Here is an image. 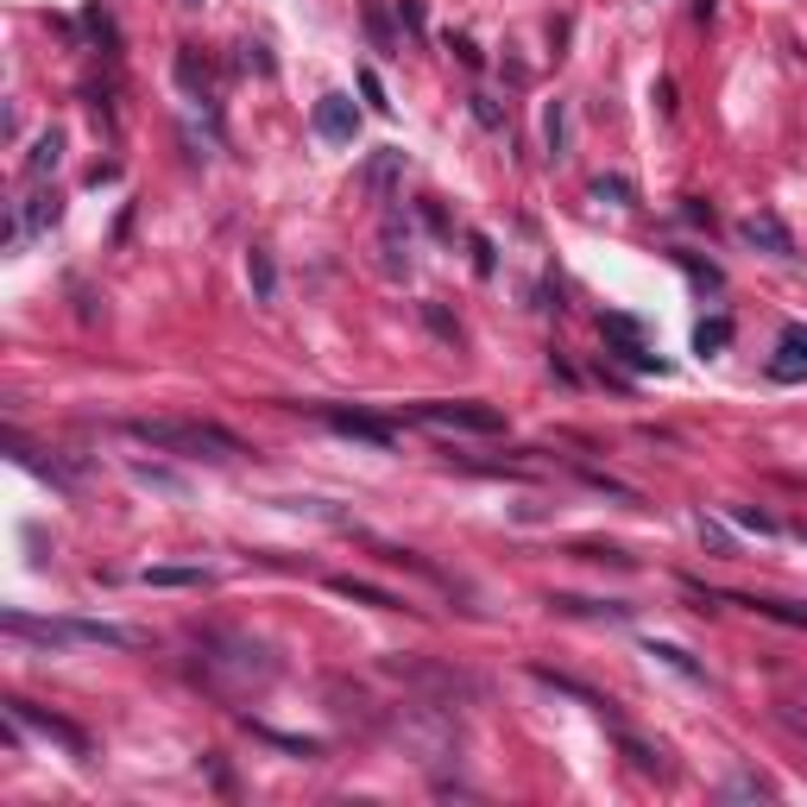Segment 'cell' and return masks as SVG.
<instances>
[{
	"label": "cell",
	"mask_w": 807,
	"mask_h": 807,
	"mask_svg": "<svg viewBox=\"0 0 807 807\" xmlns=\"http://www.w3.org/2000/svg\"><path fill=\"white\" fill-rule=\"evenodd\" d=\"M196 681L221 701H240V694H259L277 681V656L259 644V637H240V630H202L196 637Z\"/></svg>",
	"instance_id": "1"
},
{
	"label": "cell",
	"mask_w": 807,
	"mask_h": 807,
	"mask_svg": "<svg viewBox=\"0 0 807 807\" xmlns=\"http://www.w3.org/2000/svg\"><path fill=\"white\" fill-rule=\"evenodd\" d=\"M378 731L398 745L410 763H423V770H442V763H454L461 757V719H454V706H442V701H404V706H391L385 719H378Z\"/></svg>",
	"instance_id": "2"
},
{
	"label": "cell",
	"mask_w": 807,
	"mask_h": 807,
	"mask_svg": "<svg viewBox=\"0 0 807 807\" xmlns=\"http://www.w3.org/2000/svg\"><path fill=\"white\" fill-rule=\"evenodd\" d=\"M133 442H146L158 454H183V461H240L247 442L221 423H183V417H133L126 423Z\"/></svg>",
	"instance_id": "3"
},
{
	"label": "cell",
	"mask_w": 807,
	"mask_h": 807,
	"mask_svg": "<svg viewBox=\"0 0 807 807\" xmlns=\"http://www.w3.org/2000/svg\"><path fill=\"white\" fill-rule=\"evenodd\" d=\"M378 669H385L391 681H404L410 694H423V701H442V706H454V713H461V706H479V701H486V681L467 675V669H454V662H435V656H404V650H398V656H385Z\"/></svg>",
	"instance_id": "4"
},
{
	"label": "cell",
	"mask_w": 807,
	"mask_h": 807,
	"mask_svg": "<svg viewBox=\"0 0 807 807\" xmlns=\"http://www.w3.org/2000/svg\"><path fill=\"white\" fill-rule=\"evenodd\" d=\"M410 423H423V429H461V435H499L504 429V410H492V404H410L404 410Z\"/></svg>",
	"instance_id": "5"
},
{
	"label": "cell",
	"mask_w": 807,
	"mask_h": 807,
	"mask_svg": "<svg viewBox=\"0 0 807 807\" xmlns=\"http://www.w3.org/2000/svg\"><path fill=\"white\" fill-rule=\"evenodd\" d=\"M612 726V738H618V751H625V763L637 770V776H656V782H669L675 776V763H669V751L662 745H650V738H637L630 726H618V719H605Z\"/></svg>",
	"instance_id": "6"
},
{
	"label": "cell",
	"mask_w": 807,
	"mask_h": 807,
	"mask_svg": "<svg viewBox=\"0 0 807 807\" xmlns=\"http://www.w3.org/2000/svg\"><path fill=\"white\" fill-rule=\"evenodd\" d=\"M738 240L757 252H770V259H795V234L782 227V215H770V208H757V215H745L738 221Z\"/></svg>",
	"instance_id": "7"
},
{
	"label": "cell",
	"mask_w": 807,
	"mask_h": 807,
	"mask_svg": "<svg viewBox=\"0 0 807 807\" xmlns=\"http://www.w3.org/2000/svg\"><path fill=\"white\" fill-rule=\"evenodd\" d=\"M404 183V151L398 146H378L373 158H366V171H360V196L366 202H391Z\"/></svg>",
	"instance_id": "8"
},
{
	"label": "cell",
	"mask_w": 807,
	"mask_h": 807,
	"mask_svg": "<svg viewBox=\"0 0 807 807\" xmlns=\"http://www.w3.org/2000/svg\"><path fill=\"white\" fill-rule=\"evenodd\" d=\"M328 429H341V435H353V442H373V448H391L398 435H391V423H378V417H366V410H341V404H322L316 410Z\"/></svg>",
	"instance_id": "9"
},
{
	"label": "cell",
	"mask_w": 807,
	"mask_h": 807,
	"mask_svg": "<svg viewBox=\"0 0 807 807\" xmlns=\"http://www.w3.org/2000/svg\"><path fill=\"white\" fill-rule=\"evenodd\" d=\"M7 713H13V719H20V726H38V731H45V738H57V745H64V751H76V757H89V738H82V731H76L70 719H57V713H38V706H32V701H20V694H13V701H7Z\"/></svg>",
	"instance_id": "10"
},
{
	"label": "cell",
	"mask_w": 807,
	"mask_h": 807,
	"mask_svg": "<svg viewBox=\"0 0 807 807\" xmlns=\"http://www.w3.org/2000/svg\"><path fill=\"white\" fill-rule=\"evenodd\" d=\"M316 133H322L328 146H348L353 133H360V107L348 95H322L316 101Z\"/></svg>",
	"instance_id": "11"
},
{
	"label": "cell",
	"mask_w": 807,
	"mask_h": 807,
	"mask_svg": "<svg viewBox=\"0 0 807 807\" xmlns=\"http://www.w3.org/2000/svg\"><path fill=\"white\" fill-rule=\"evenodd\" d=\"M0 625H7V637H32V644H45V650H64V644H76L70 618H25V612H7Z\"/></svg>",
	"instance_id": "12"
},
{
	"label": "cell",
	"mask_w": 807,
	"mask_h": 807,
	"mask_svg": "<svg viewBox=\"0 0 807 807\" xmlns=\"http://www.w3.org/2000/svg\"><path fill=\"white\" fill-rule=\"evenodd\" d=\"M530 681H543V687H555V694H568V701H580V706H593L600 719H618L612 713V701L605 694H593L587 681H575V675H561V669H549V662H530Z\"/></svg>",
	"instance_id": "13"
},
{
	"label": "cell",
	"mask_w": 807,
	"mask_h": 807,
	"mask_svg": "<svg viewBox=\"0 0 807 807\" xmlns=\"http://www.w3.org/2000/svg\"><path fill=\"white\" fill-rule=\"evenodd\" d=\"M177 82H183V95L215 101V64L202 57V45H177Z\"/></svg>",
	"instance_id": "14"
},
{
	"label": "cell",
	"mask_w": 807,
	"mask_h": 807,
	"mask_svg": "<svg viewBox=\"0 0 807 807\" xmlns=\"http://www.w3.org/2000/svg\"><path fill=\"white\" fill-rule=\"evenodd\" d=\"M57 164H64V133H57V126H45V133L32 139V151H25V171H20L25 190H38V183L57 171Z\"/></svg>",
	"instance_id": "15"
},
{
	"label": "cell",
	"mask_w": 807,
	"mask_h": 807,
	"mask_svg": "<svg viewBox=\"0 0 807 807\" xmlns=\"http://www.w3.org/2000/svg\"><path fill=\"white\" fill-rule=\"evenodd\" d=\"M770 373H776V378H807V328H802V322H788V328H782V341H776V360H770Z\"/></svg>",
	"instance_id": "16"
},
{
	"label": "cell",
	"mask_w": 807,
	"mask_h": 807,
	"mask_svg": "<svg viewBox=\"0 0 807 807\" xmlns=\"http://www.w3.org/2000/svg\"><path fill=\"white\" fill-rule=\"evenodd\" d=\"M378 265H385V277H410V234H404L398 215H391L385 234H378Z\"/></svg>",
	"instance_id": "17"
},
{
	"label": "cell",
	"mask_w": 807,
	"mask_h": 807,
	"mask_svg": "<svg viewBox=\"0 0 807 807\" xmlns=\"http://www.w3.org/2000/svg\"><path fill=\"white\" fill-rule=\"evenodd\" d=\"M341 600H360V605H378V612H404V600L398 593H385V587H373V580H353V575H334L328 580Z\"/></svg>",
	"instance_id": "18"
},
{
	"label": "cell",
	"mask_w": 807,
	"mask_h": 807,
	"mask_svg": "<svg viewBox=\"0 0 807 807\" xmlns=\"http://www.w3.org/2000/svg\"><path fill=\"white\" fill-rule=\"evenodd\" d=\"M555 612H568V618H630V605L618 600H580V593H549Z\"/></svg>",
	"instance_id": "19"
},
{
	"label": "cell",
	"mask_w": 807,
	"mask_h": 807,
	"mask_svg": "<svg viewBox=\"0 0 807 807\" xmlns=\"http://www.w3.org/2000/svg\"><path fill=\"white\" fill-rule=\"evenodd\" d=\"M719 795H726V802H776V782L757 776V770H731V776L719 782Z\"/></svg>",
	"instance_id": "20"
},
{
	"label": "cell",
	"mask_w": 807,
	"mask_h": 807,
	"mask_svg": "<svg viewBox=\"0 0 807 807\" xmlns=\"http://www.w3.org/2000/svg\"><path fill=\"white\" fill-rule=\"evenodd\" d=\"M247 277H252V297H259V303L277 297V265H272V252H265V247L247 252Z\"/></svg>",
	"instance_id": "21"
},
{
	"label": "cell",
	"mask_w": 807,
	"mask_h": 807,
	"mask_svg": "<svg viewBox=\"0 0 807 807\" xmlns=\"http://www.w3.org/2000/svg\"><path fill=\"white\" fill-rule=\"evenodd\" d=\"M644 656L669 662V669H675V675H687V681H706V669H701V662H694L687 650H681V644H662V637H650V644H644Z\"/></svg>",
	"instance_id": "22"
},
{
	"label": "cell",
	"mask_w": 807,
	"mask_h": 807,
	"mask_svg": "<svg viewBox=\"0 0 807 807\" xmlns=\"http://www.w3.org/2000/svg\"><path fill=\"white\" fill-rule=\"evenodd\" d=\"M252 738H265V745H277V751H291V757H322V745L316 738H291V731H272V726H259V719H247Z\"/></svg>",
	"instance_id": "23"
},
{
	"label": "cell",
	"mask_w": 807,
	"mask_h": 807,
	"mask_svg": "<svg viewBox=\"0 0 807 807\" xmlns=\"http://www.w3.org/2000/svg\"><path fill=\"white\" fill-rule=\"evenodd\" d=\"M208 568H146V587H208Z\"/></svg>",
	"instance_id": "24"
},
{
	"label": "cell",
	"mask_w": 807,
	"mask_h": 807,
	"mask_svg": "<svg viewBox=\"0 0 807 807\" xmlns=\"http://www.w3.org/2000/svg\"><path fill=\"white\" fill-rule=\"evenodd\" d=\"M726 341H731V322H726V316H713V322L694 328V353H719Z\"/></svg>",
	"instance_id": "25"
},
{
	"label": "cell",
	"mask_w": 807,
	"mask_h": 807,
	"mask_svg": "<svg viewBox=\"0 0 807 807\" xmlns=\"http://www.w3.org/2000/svg\"><path fill=\"white\" fill-rule=\"evenodd\" d=\"M543 133H549V158H561V151H568V107H561V101L543 114Z\"/></svg>",
	"instance_id": "26"
},
{
	"label": "cell",
	"mask_w": 807,
	"mask_h": 807,
	"mask_svg": "<svg viewBox=\"0 0 807 807\" xmlns=\"http://www.w3.org/2000/svg\"><path fill=\"white\" fill-rule=\"evenodd\" d=\"M593 196H600V202H618V208H625V202H637V190H630L625 177H593Z\"/></svg>",
	"instance_id": "27"
},
{
	"label": "cell",
	"mask_w": 807,
	"mask_h": 807,
	"mask_svg": "<svg viewBox=\"0 0 807 807\" xmlns=\"http://www.w3.org/2000/svg\"><path fill=\"white\" fill-rule=\"evenodd\" d=\"M366 32H373V45H378V50L398 45V38H391V20H385V7H378V0H366Z\"/></svg>",
	"instance_id": "28"
},
{
	"label": "cell",
	"mask_w": 807,
	"mask_h": 807,
	"mask_svg": "<svg viewBox=\"0 0 807 807\" xmlns=\"http://www.w3.org/2000/svg\"><path fill=\"white\" fill-rule=\"evenodd\" d=\"M423 322L435 328V334H442L448 348H454V341H461V322H454V316H448V309H442V303H423Z\"/></svg>",
	"instance_id": "29"
},
{
	"label": "cell",
	"mask_w": 807,
	"mask_h": 807,
	"mask_svg": "<svg viewBox=\"0 0 807 807\" xmlns=\"http://www.w3.org/2000/svg\"><path fill=\"white\" fill-rule=\"evenodd\" d=\"M675 259H681V265H687V272H694V277H701L706 291H719V284H726V272H719V265H706L701 252H675Z\"/></svg>",
	"instance_id": "30"
},
{
	"label": "cell",
	"mask_w": 807,
	"mask_h": 807,
	"mask_svg": "<svg viewBox=\"0 0 807 807\" xmlns=\"http://www.w3.org/2000/svg\"><path fill=\"white\" fill-rule=\"evenodd\" d=\"M580 479H587V486H600V492H612V499H625V504H637V492H630L625 479H612V474H593V467H580Z\"/></svg>",
	"instance_id": "31"
},
{
	"label": "cell",
	"mask_w": 807,
	"mask_h": 807,
	"mask_svg": "<svg viewBox=\"0 0 807 807\" xmlns=\"http://www.w3.org/2000/svg\"><path fill=\"white\" fill-rule=\"evenodd\" d=\"M580 561H612V568H637V561H630V555L625 549H612V543H605V549H600V543H580Z\"/></svg>",
	"instance_id": "32"
},
{
	"label": "cell",
	"mask_w": 807,
	"mask_h": 807,
	"mask_svg": "<svg viewBox=\"0 0 807 807\" xmlns=\"http://www.w3.org/2000/svg\"><path fill=\"white\" fill-rule=\"evenodd\" d=\"M398 25L410 32V38H423L429 20H423V0H398Z\"/></svg>",
	"instance_id": "33"
},
{
	"label": "cell",
	"mask_w": 807,
	"mask_h": 807,
	"mask_svg": "<svg viewBox=\"0 0 807 807\" xmlns=\"http://www.w3.org/2000/svg\"><path fill=\"white\" fill-rule=\"evenodd\" d=\"M240 64H247V70H259V76H272V50L259 45V38H247V45H240Z\"/></svg>",
	"instance_id": "34"
},
{
	"label": "cell",
	"mask_w": 807,
	"mask_h": 807,
	"mask_svg": "<svg viewBox=\"0 0 807 807\" xmlns=\"http://www.w3.org/2000/svg\"><path fill=\"white\" fill-rule=\"evenodd\" d=\"M474 121H479V126H492V133H499V126H504V107H499V101H492V95H474Z\"/></svg>",
	"instance_id": "35"
},
{
	"label": "cell",
	"mask_w": 807,
	"mask_h": 807,
	"mask_svg": "<svg viewBox=\"0 0 807 807\" xmlns=\"http://www.w3.org/2000/svg\"><path fill=\"white\" fill-rule=\"evenodd\" d=\"M731 518H738L745 530H757V536H770V530H776V518H763V511H751V504H738Z\"/></svg>",
	"instance_id": "36"
},
{
	"label": "cell",
	"mask_w": 807,
	"mask_h": 807,
	"mask_svg": "<svg viewBox=\"0 0 807 807\" xmlns=\"http://www.w3.org/2000/svg\"><path fill=\"white\" fill-rule=\"evenodd\" d=\"M360 95L373 101L378 114H391V101H385V89H378V76H373V70H360Z\"/></svg>",
	"instance_id": "37"
},
{
	"label": "cell",
	"mask_w": 807,
	"mask_h": 807,
	"mask_svg": "<svg viewBox=\"0 0 807 807\" xmlns=\"http://www.w3.org/2000/svg\"><path fill=\"white\" fill-rule=\"evenodd\" d=\"M776 719H782V726H788V731H795V738L807 745V713H795V706H776Z\"/></svg>",
	"instance_id": "38"
},
{
	"label": "cell",
	"mask_w": 807,
	"mask_h": 807,
	"mask_svg": "<svg viewBox=\"0 0 807 807\" xmlns=\"http://www.w3.org/2000/svg\"><path fill=\"white\" fill-rule=\"evenodd\" d=\"M448 50L467 64V70H479V50H474V38H448Z\"/></svg>",
	"instance_id": "39"
},
{
	"label": "cell",
	"mask_w": 807,
	"mask_h": 807,
	"mask_svg": "<svg viewBox=\"0 0 807 807\" xmlns=\"http://www.w3.org/2000/svg\"><path fill=\"white\" fill-rule=\"evenodd\" d=\"M474 265L479 272H492V240H486V234H474Z\"/></svg>",
	"instance_id": "40"
},
{
	"label": "cell",
	"mask_w": 807,
	"mask_h": 807,
	"mask_svg": "<svg viewBox=\"0 0 807 807\" xmlns=\"http://www.w3.org/2000/svg\"><path fill=\"white\" fill-rule=\"evenodd\" d=\"M681 215H687V221H694V227H713V208H706V202H687Z\"/></svg>",
	"instance_id": "41"
},
{
	"label": "cell",
	"mask_w": 807,
	"mask_h": 807,
	"mask_svg": "<svg viewBox=\"0 0 807 807\" xmlns=\"http://www.w3.org/2000/svg\"><path fill=\"white\" fill-rule=\"evenodd\" d=\"M713 7H719V0H694V20L706 25V20H713Z\"/></svg>",
	"instance_id": "42"
}]
</instances>
